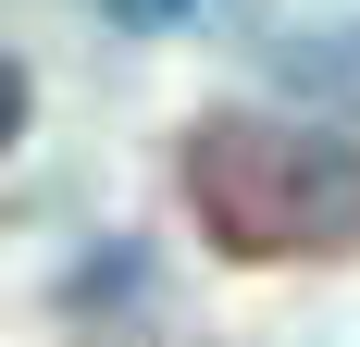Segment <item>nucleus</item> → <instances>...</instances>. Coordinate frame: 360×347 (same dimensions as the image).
<instances>
[{
  "instance_id": "nucleus-1",
  "label": "nucleus",
  "mask_w": 360,
  "mask_h": 347,
  "mask_svg": "<svg viewBox=\"0 0 360 347\" xmlns=\"http://www.w3.org/2000/svg\"><path fill=\"white\" fill-rule=\"evenodd\" d=\"M186 199L224 261H335L360 248V149L298 112H212L186 137Z\"/></svg>"
},
{
  "instance_id": "nucleus-2",
  "label": "nucleus",
  "mask_w": 360,
  "mask_h": 347,
  "mask_svg": "<svg viewBox=\"0 0 360 347\" xmlns=\"http://www.w3.org/2000/svg\"><path fill=\"white\" fill-rule=\"evenodd\" d=\"M286 74H298V100H335V112H360V25L286 37Z\"/></svg>"
},
{
  "instance_id": "nucleus-3",
  "label": "nucleus",
  "mask_w": 360,
  "mask_h": 347,
  "mask_svg": "<svg viewBox=\"0 0 360 347\" xmlns=\"http://www.w3.org/2000/svg\"><path fill=\"white\" fill-rule=\"evenodd\" d=\"M112 25H137V37H162V25H186V13H199V0H100Z\"/></svg>"
},
{
  "instance_id": "nucleus-4",
  "label": "nucleus",
  "mask_w": 360,
  "mask_h": 347,
  "mask_svg": "<svg viewBox=\"0 0 360 347\" xmlns=\"http://www.w3.org/2000/svg\"><path fill=\"white\" fill-rule=\"evenodd\" d=\"M25 124V74H13V50H0V137Z\"/></svg>"
}]
</instances>
